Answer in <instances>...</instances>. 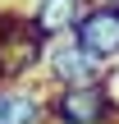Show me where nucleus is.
I'll return each instance as SVG.
<instances>
[{
	"label": "nucleus",
	"mask_w": 119,
	"mask_h": 124,
	"mask_svg": "<svg viewBox=\"0 0 119 124\" xmlns=\"http://www.w3.org/2000/svg\"><path fill=\"white\" fill-rule=\"evenodd\" d=\"M46 37L23 18H9L0 28V83H32V74L41 69L46 60Z\"/></svg>",
	"instance_id": "obj_2"
},
{
	"label": "nucleus",
	"mask_w": 119,
	"mask_h": 124,
	"mask_svg": "<svg viewBox=\"0 0 119 124\" xmlns=\"http://www.w3.org/2000/svg\"><path fill=\"white\" fill-rule=\"evenodd\" d=\"M50 124H115L119 97L110 87V74L101 83H73V87H46Z\"/></svg>",
	"instance_id": "obj_1"
},
{
	"label": "nucleus",
	"mask_w": 119,
	"mask_h": 124,
	"mask_svg": "<svg viewBox=\"0 0 119 124\" xmlns=\"http://www.w3.org/2000/svg\"><path fill=\"white\" fill-rule=\"evenodd\" d=\"M87 5H119V0H87Z\"/></svg>",
	"instance_id": "obj_7"
},
{
	"label": "nucleus",
	"mask_w": 119,
	"mask_h": 124,
	"mask_svg": "<svg viewBox=\"0 0 119 124\" xmlns=\"http://www.w3.org/2000/svg\"><path fill=\"white\" fill-rule=\"evenodd\" d=\"M83 9H87V0H37L32 14H28V23L46 41H60V37L73 32V23L83 18Z\"/></svg>",
	"instance_id": "obj_6"
},
{
	"label": "nucleus",
	"mask_w": 119,
	"mask_h": 124,
	"mask_svg": "<svg viewBox=\"0 0 119 124\" xmlns=\"http://www.w3.org/2000/svg\"><path fill=\"white\" fill-rule=\"evenodd\" d=\"M69 37L78 41V51H87V55L110 74L119 64V5H87Z\"/></svg>",
	"instance_id": "obj_3"
},
{
	"label": "nucleus",
	"mask_w": 119,
	"mask_h": 124,
	"mask_svg": "<svg viewBox=\"0 0 119 124\" xmlns=\"http://www.w3.org/2000/svg\"><path fill=\"white\" fill-rule=\"evenodd\" d=\"M41 74L50 78V87H73V83H101L105 78V69L87 55V51H78V41L73 37H60V41H50L46 46V60H41Z\"/></svg>",
	"instance_id": "obj_4"
},
{
	"label": "nucleus",
	"mask_w": 119,
	"mask_h": 124,
	"mask_svg": "<svg viewBox=\"0 0 119 124\" xmlns=\"http://www.w3.org/2000/svg\"><path fill=\"white\" fill-rule=\"evenodd\" d=\"M0 124H50L46 87H37V83H0Z\"/></svg>",
	"instance_id": "obj_5"
}]
</instances>
